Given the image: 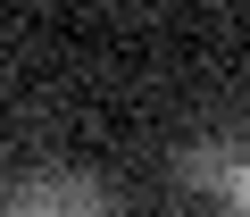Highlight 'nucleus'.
Wrapping results in <instances>:
<instances>
[{
  "mask_svg": "<svg viewBox=\"0 0 250 217\" xmlns=\"http://www.w3.org/2000/svg\"><path fill=\"white\" fill-rule=\"evenodd\" d=\"M9 217H108V192L75 167H42L9 192Z\"/></svg>",
  "mask_w": 250,
  "mask_h": 217,
  "instance_id": "1",
  "label": "nucleus"
},
{
  "mask_svg": "<svg viewBox=\"0 0 250 217\" xmlns=\"http://www.w3.org/2000/svg\"><path fill=\"white\" fill-rule=\"evenodd\" d=\"M184 184H192V192H225V200L242 209V151H233V142H192V151H184Z\"/></svg>",
  "mask_w": 250,
  "mask_h": 217,
  "instance_id": "2",
  "label": "nucleus"
}]
</instances>
